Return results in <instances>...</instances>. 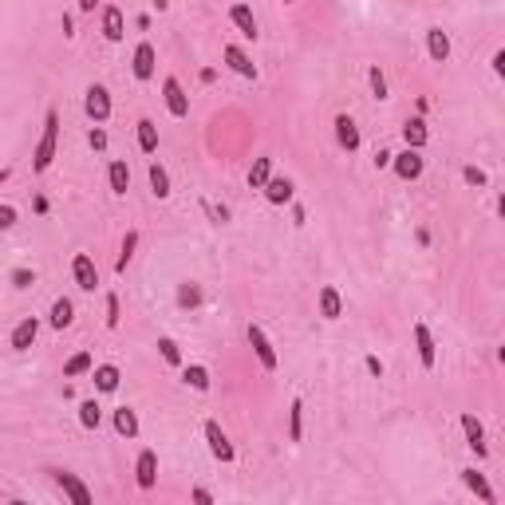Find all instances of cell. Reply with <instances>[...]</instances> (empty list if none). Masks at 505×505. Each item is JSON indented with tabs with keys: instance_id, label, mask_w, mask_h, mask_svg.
Listing matches in <instances>:
<instances>
[{
	"instance_id": "cell-1",
	"label": "cell",
	"mask_w": 505,
	"mask_h": 505,
	"mask_svg": "<svg viewBox=\"0 0 505 505\" xmlns=\"http://www.w3.org/2000/svg\"><path fill=\"white\" fill-rule=\"evenodd\" d=\"M56 142H60V115L48 111V119H43V135H40V142H36V155H32V170L36 174H43L48 166H52Z\"/></svg>"
},
{
	"instance_id": "cell-2",
	"label": "cell",
	"mask_w": 505,
	"mask_h": 505,
	"mask_svg": "<svg viewBox=\"0 0 505 505\" xmlns=\"http://www.w3.org/2000/svg\"><path fill=\"white\" fill-rule=\"evenodd\" d=\"M83 107H87V119L91 123H107L111 119V91L103 83H91L83 95Z\"/></svg>"
},
{
	"instance_id": "cell-3",
	"label": "cell",
	"mask_w": 505,
	"mask_h": 505,
	"mask_svg": "<svg viewBox=\"0 0 505 505\" xmlns=\"http://www.w3.org/2000/svg\"><path fill=\"white\" fill-rule=\"evenodd\" d=\"M162 99H166V111H170L174 119H186V115H189V95L182 91V83L174 76L162 79Z\"/></svg>"
},
{
	"instance_id": "cell-4",
	"label": "cell",
	"mask_w": 505,
	"mask_h": 505,
	"mask_svg": "<svg viewBox=\"0 0 505 505\" xmlns=\"http://www.w3.org/2000/svg\"><path fill=\"white\" fill-rule=\"evenodd\" d=\"M391 166L395 174H399L402 182H415L422 174V150H415V146H407V150H399V155H391Z\"/></svg>"
},
{
	"instance_id": "cell-5",
	"label": "cell",
	"mask_w": 505,
	"mask_h": 505,
	"mask_svg": "<svg viewBox=\"0 0 505 505\" xmlns=\"http://www.w3.org/2000/svg\"><path fill=\"white\" fill-rule=\"evenodd\" d=\"M202 430H206L209 454H214L217 462H233V458H237V450H233V442H229V438H225V430L217 427L214 419H209V422H206V427H202Z\"/></svg>"
},
{
	"instance_id": "cell-6",
	"label": "cell",
	"mask_w": 505,
	"mask_h": 505,
	"mask_svg": "<svg viewBox=\"0 0 505 505\" xmlns=\"http://www.w3.org/2000/svg\"><path fill=\"white\" fill-rule=\"evenodd\" d=\"M249 343H253V351H257V360L265 371H276V351H273V340L265 335V328L261 324H249Z\"/></svg>"
},
{
	"instance_id": "cell-7",
	"label": "cell",
	"mask_w": 505,
	"mask_h": 505,
	"mask_svg": "<svg viewBox=\"0 0 505 505\" xmlns=\"http://www.w3.org/2000/svg\"><path fill=\"white\" fill-rule=\"evenodd\" d=\"M71 276H76V284L83 292H95V284H99V269H95V261L87 257V253H76V257H71Z\"/></svg>"
},
{
	"instance_id": "cell-8",
	"label": "cell",
	"mask_w": 505,
	"mask_h": 505,
	"mask_svg": "<svg viewBox=\"0 0 505 505\" xmlns=\"http://www.w3.org/2000/svg\"><path fill=\"white\" fill-rule=\"evenodd\" d=\"M52 481H56V486H60L76 505H91V489H87L83 481L76 478V474H68V470H52Z\"/></svg>"
},
{
	"instance_id": "cell-9",
	"label": "cell",
	"mask_w": 505,
	"mask_h": 505,
	"mask_svg": "<svg viewBox=\"0 0 505 505\" xmlns=\"http://www.w3.org/2000/svg\"><path fill=\"white\" fill-rule=\"evenodd\" d=\"M135 481H138V489H155V481H158V454H155V450H142V454H138Z\"/></svg>"
},
{
	"instance_id": "cell-10",
	"label": "cell",
	"mask_w": 505,
	"mask_h": 505,
	"mask_svg": "<svg viewBox=\"0 0 505 505\" xmlns=\"http://www.w3.org/2000/svg\"><path fill=\"white\" fill-rule=\"evenodd\" d=\"M155 63H158V56H155V43H150V40H142V43L135 48V63H130L135 79H142V83H146V79L155 76Z\"/></svg>"
},
{
	"instance_id": "cell-11",
	"label": "cell",
	"mask_w": 505,
	"mask_h": 505,
	"mask_svg": "<svg viewBox=\"0 0 505 505\" xmlns=\"http://www.w3.org/2000/svg\"><path fill=\"white\" fill-rule=\"evenodd\" d=\"M222 60H225V63H229V68H233V71H237V76H241V79H257V63L249 60V56H245V52H241L237 43H225V48H222Z\"/></svg>"
},
{
	"instance_id": "cell-12",
	"label": "cell",
	"mask_w": 505,
	"mask_h": 505,
	"mask_svg": "<svg viewBox=\"0 0 505 505\" xmlns=\"http://www.w3.org/2000/svg\"><path fill=\"white\" fill-rule=\"evenodd\" d=\"M36 335H40V320L36 316H24L16 328H12V351H28L36 343Z\"/></svg>"
},
{
	"instance_id": "cell-13",
	"label": "cell",
	"mask_w": 505,
	"mask_h": 505,
	"mask_svg": "<svg viewBox=\"0 0 505 505\" xmlns=\"http://www.w3.org/2000/svg\"><path fill=\"white\" fill-rule=\"evenodd\" d=\"M229 20H233V28H237L245 40H257V16H253V9H249V4H233Z\"/></svg>"
},
{
	"instance_id": "cell-14",
	"label": "cell",
	"mask_w": 505,
	"mask_h": 505,
	"mask_svg": "<svg viewBox=\"0 0 505 505\" xmlns=\"http://www.w3.org/2000/svg\"><path fill=\"white\" fill-rule=\"evenodd\" d=\"M415 348H419V360H422V368H434V335H430V328L422 324H415Z\"/></svg>"
},
{
	"instance_id": "cell-15",
	"label": "cell",
	"mask_w": 505,
	"mask_h": 505,
	"mask_svg": "<svg viewBox=\"0 0 505 505\" xmlns=\"http://www.w3.org/2000/svg\"><path fill=\"white\" fill-rule=\"evenodd\" d=\"M427 52H430V60H434V63L450 60V36H446L442 28H430V32H427Z\"/></svg>"
},
{
	"instance_id": "cell-16",
	"label": "cell",
	"mask_w": 505,
	"mask_h": 505,
	"mask_svg": "<svg viewBox=\"0 0 505 505\" xmlns=\"http://www.w3.org/2000/svg\"><path fill=\"white\" fill-rule=\"evenodd\" d=\"M320 316H324V320H340L343 316V296L332 288V284L320 288Z\"/></svg>"
},
{
	"instance_id": "cell-17",
	"label": "cell",
	"mask_w": 505,
	"mask_h": 505,
	"mask_svg": "<svg viewBox=\"0 0 505 505\" xmlns=\"http://www.w3.org/2000/svg\"><path fill=\"white\" fill-rule=\"evenodd\" d=\"M335 138H340L343 150H360V127L348 115H335Z\"/></svg>"
},
{
	"instance_id": "cell-18",
	"label": "cell",
	"mask_w": 505,
	"mask_h": 505,
	"mask_svg": "<svg viewBox=\"0 0 505 505\" xmlns=\"http://www.w3.org/2000/svg\"><path fill=\"white\" fill-rule=\"evenodd\" d=\"M261 189H265V197L273 202V206H288V202H292V189H296V186H292L288 178H269Z\"/></svg>"
},
{
	"instance_id": "cell-19",
	"label": "cell",
	"mask_w": 505,
	"mask_h": 505,
	"mask_svg": "<svg viewBox=\"0 0 505 505\" xmlns=\"http://www.w3.org/2000/svg\"><path fill=\"white\" fill-rule=\"evenodd\" d=\"M119 368L115 363H99L95 368V391H103V395H111V391H119Z\"/></svg>"
},
{
	"instance_id": "cell-20",
	"label": "cell",
	"mask_w": 505,
	"mask_h": 505,
	"mask_svg": "<svg viewBox=\"0 0 505 505\" xmlns=\"http://www.w3.org/2000/svg\"><path fill=\"white\" fill-rule=\"evenodd\" d=\"M107 182H111V189H115L119 197L130 189V170H127V162H123V158H115V162L107 166Z\"/></svg>"
},
{
	"instance_id": "cell-21",
	"label": "cell",
	"mask_w": 505,
	"mask_h": 505,
	"mask_svg": "<svg viewBox=\"0 0 505 505\" xmlns=\"http://www.w3.org/2000/svg\"><path fill=\"white\" fill-rule=\"evenodd\" d=\"M462 486H466V489H474V494H478L481 501H489V505L497 501V494H494V489L486 486V478H481V474L474 470V466H470V470H462Z\"/></svg>"
},
{
	"instance_id": "cell-22",
	"label": "cell",
	"mask_w": 505,
	"mask_h": 505,
	"mask_svg": "<svg viewBox=\"0 0 505 505\" xmlns=\"http://www.w3.org/2000/svg\"><path fill=\"white\" fill-rule=\"evenodd\" d=\"M138 150H142V155H155V150H158V127H155V119H138Z\"/></svg>"
},
{
	"instance_id": "cell-23",
	"label": "cell",
	"mask_w": 505,
	"mask_h": 505,
	"mask_svg": "<svg viewBox=\"0 0 505 505\" xmlns=\"http://www.w3.org/2000/svg\"><path fill=\"white\" fill-rule=\"evenodd\" d=\"M123 32H127V28H123V12L115 9V4H111V9H103V36H107L111 43H119Z\"/></svg>"
},
{
	"instance_id": "cell-24",
	"label": "cell",
	"mask_w": 505,
	"mask_h": 505,
	"mask_svg": "<svg viewBox=\"0 0 505 505\" xmlns=\"http://www.w3.org/2000/svg\"><path fill=\"white\" fill-rule=\"evenodd\" d=\"M462 430H466V442L478 454H486V430H481V422L474 419V415H462Z\"/></svg>"
},
{
	"instance_id": "cell-25",
	"label": "cell",
	"mask_w": 505,
	"mask_h": 505,
	"mask_svg": "<svg viewBox=\"0 0 505 505\" xmlns=\"http://www.w3.org/2000/svg\"><path fill=\"white\" fill-rule=\"evenodd\" d=\"M76 320V304L68 296H56L52 300V328H68Z\"/></svg>"
},
{
	"instance_id": "cell-26",
	"label": "cell",
	"mask_w": 505,
	"mask_h": 505,
	"mask_svg": "<svg viewBox=\"0 0 505 505\" xmlns=\"http://www.w3.org/2000/svg\"><path fill=\"white\" fill-rule=\"evenodd\" d=\"M427 123H422V119H411V123H407V127H402V142H407V146H415V150H422V146H427Z\"/></svg>"
},
{
	"instance_id": "cell-27",
	"label": "cell",
	"mask_w": 505,
	"mask_h": 505,
	"mask_svg": "<svg viewBox=\"0 0 505 505\" xmlns=\"http://www.w3.org/2000/svg\"><path fill=\"white\" fill-rule=\"evenodd\" d=\"M95 368V360H91V351H76L68 363H63V375L68 379H79V375H87V371Z\"/></svg>"
},
{
	"instance_id": "cell-28",
	"label": "cell",
	"mask_w": 505,
	"mask_h": 505,
	"mask_svg": "<svg viewBox=\"0 0 505 505\" xmlns=\"http://www.w3.org/2000/svg\"><path fill=\"white\" fill-rule=\"evenodd\" d=\"M150 189H155V197H170V174H166L162 162H150Z\"/></svg>"
},
{
	"instance_id": "cell-29",
	"label": "cell",
	"mask_w": 505,
	"mask_h": 505,
	"mask_svg": "<svg viewBox=\"0 0 505 505\" xmlns=\"http://www.w3.org/2000/svg\"><path fill=\"white\" fill-rule=\"evenodd\" d=\"M115 430H119L123 438H138V419H135L130 407H119V411H115Z\"/></svg>"
},
{
	"instance_id": "cell-30",
	"label": "cell",
	"mask_w": 505,
	"mask_h": 505,
	"mask_svg": "<svg viewBox=\"0 0 505 505\" xmlns=\"http://www.w3.org/2000/svg\"><path fill=\"white\" fill-rule=\"evenodd\" d=\"M269 178H273V158H269V155H261L257 162H253V170H249V186H253V189H261Z\"/></svg>"
},
{
	"instance_id": "cell-31",
	"label": "cell",
	"mask_w": 505,
	"mask_h": 505,
	"mask_svg": "<svg viewBox=\"0 0 505 505\" xmlns=\"http://www.w3.org/2000/svg\"><path fill=\"white\" fill-rule=\"evenodd\" d=\"M182 379H186L194 391H209V371L202 368V363H189V368L182 371Z\"/></svg>"
},
{
	"instance_id": "cell-32",
	"label": "cell",
	"mask_w": 505,
	"mask_h": 505,
	"mask_svg": "<svg viewBox=\"0 0 505 505\" xmlns=\"http://www.w3.org/2000/svg\"><path fill=\"white\" fill-rule=\"evenodd\" d=\"M300 434H304V402L292 399V411H288V438H292V442H300Z\"/></svg>"
},
{
	"instance_id": "cell-33",
	"label": "cell",
	"mask_w": 505,
	"mask_h": 505,
	"mask_svg": "<svg viewBox=\"0 0 505 505\" xmlns=\"http://www.w3.org/2000/svg\"><path fill=\"white\" fill-rule=\"evenodd\" d=\"M99 419H103V411H99V402H95V399L79 402V422H83L87 430H95V427H99Z\"/></svg>"
},
{
	"instance_id": "cell-34",
	"label": "cell",
	"mask_w": 505,
	"mask_h": 505,
	"mask_svg": "<svg viewBox=\"0 0 505 505\" xmlns=\"http://www.w3.org/2000/svg\"><path fill=\"white\" fill-rule=\"evenodd\" d=\"M135 245H138V233L130 229L127 237H123V253H119V261H115V273H123V269L130 265V257H135Z\"/></svg>"
},
{
	"instance_id": "cell-35",
	"label": "cell",
	"mask_w": 505,
	"mask_h": 505,
	"mask_svg": "<svg viewBox=\"0 0 505 505\" xmlns=\"http://www.w3.org/2000/svg\"><path fill=\"white\" fill-rule=\"evenodd\" d=\"M368 87H371V95H375V99H387V79H383V71H379V68L368 71Z\"/></svg>"
},
{
	"instance_id": "cell-36",
	"label": "cell",
	"mask_w": 505,
	"mask_h": 505,
	"mask_svg": "<svg viewBox=\"0 0 505 505\" xmlns=\"http://www.w3.org/2000/svg\"><path fill=\"white\" fill-rule=\"evenodd\" d=\"M158 351H162V360H166V363H174V368L182 363V351H178V343H174V340H166V335L158 340Z\"/></svg>"
},
{
	"instance_id": "cell-37",
	"label": "cell",
	"mask_w": 505,
	"mask_h": 505,
	"mask_svg": "<svg viewBox=\"0 0 505 505\" xmlns=\"http://www.w3.org/2000/svg\"><path fill=\"white\" fill-rule=\"evenodd\" d=\"M197 300H202V292H197L194 284H182V288H178V304H182V308H194Z\"/></svg>"
},
{
	"instance_id": "cell-38",
	"label": "cell",
	"mask_w": 505,
	"mask_h": 505,
	"mask_svg": "<svg viewBox=\"0 0 505 505\" xmlns=\"http://www.w3.org/2000/svg\"><path fill=\"white\" fill-rule=\"evenodd\" d=\"M462 178L470 182V186H486V182H489V178H486V170H478V166H466Z\"/></svg>"
},
{
	"instance_id": "cell-39",
	"label": "cell",
	"mask_w": 505,
	"mask_h": 505,
	"mask_svg": "<svg viewBox=\"0 0 505 505\" xmlns=\"http://www.w3.org/2000/svg\"><path fill=\"white\" fill-rule=\"evenodd\" d=\"M115 324H119V296L111 292L107 296V328H115Z\"/></svg>"
},
{
	"instance_id": "cell-40",
	"label": "cell",
	"mask_w": 505,
	"mask_h": 505,
	"mask_svg": "<svg viewBox=\"0 0 505 505\" xmlns=\"http://www.w3.org/2000/svg\"><path fill=\"white\" fill-rule=\"evenodd\" d=\"M9 225H16V209H12V206H0V233L9 229Z\"/></svg>"
},
{
	"instance_id": "cell-41",
	"label": "cell",
	"mask_w": 505,
	"mask_h": 505,
	"mask_svg": "<svg viewBox=\"0 0 505 505\" xmlns=\"http://www.w3.org/2000/svg\"><path fill=\"white\" fill-rule=\"evenodd\" d=\"M87 142H91V150H107V135L99 127L91 130V135H87Z\"/></svg>"
},
{
	"instance_id": "cell-42",
	"label": "cell",
	"mask_w": 505,
	"mask_h": 505,
	"mask_svg": "<svg viewBox=\"0 0 505 505\" xmlns=\"http://www.w3.org/2000/svg\"><path fill=\"white\" fill-rule=\"evenodd\" d=\"M363 363H368V371H371V375H383V363H379L375 355H368V360H363Z\"/></svg>"
},
{
	"instance_id": "cell-43",
	"label": "cell",
	"mask_w": 505,
	"mask_h": 505,
	"mask_svg": "<svg viewBox=\"0 0 505 505\" xmlns=\"http://www.w3.org/2000/svg\"><path fill=\"white\" fill-rule=\"evenodd\" d=\"M194 501H202V505H209V501H214V494H209V489H194Z\"/></svg>"
},
{
	"instance_id": "cell-44",
	"label": "cell",
	"mask_w": 505,
	"mask_h": 505,
	"mask_svg": "<svg viewBox=\"0 0 505 505\" xmlns=\"http://www.w3.org/2000/svg\"><path fill=\"white\" fill-rule=\"evenodd\" d=\"M12 281H16V288H24V284H28V281H32V276H28V273H24V269H16V273H12Z\"/></svg>"
},
{
	"instance_id": "cell-45",
	"label": "cell",
	"mask_w": 505,
	"mask_h": 505,
	"mask_svg": "<svg viewBox=\"0 0 505 505\" xmlns=\"http://www.w3.org/2000/svg\"><path fill=\"white\" fill-rule=\"evenodd\" d=\"M375 166H391V150H375Z\"/></svg>"
},
{
	"instance_id": "cell-46",
	"label": "cell",
	"mask_w": 505,
	"mask_h": 505,
	"mask_svg": "<svg viewBox=\"0 0 505 505\" xmlns=\"http://www.w3.org/2000/svg\"><path fill=\"white\" fill-rule=\"evenodd\" d=\"M494 71H497V76L505 71V52H494Z\"/></svg>"
},
{
	"instance_id": "cell-47",
	"label": "cell",
	"mask_w": 505,
	"mask_h": 505,
	"mask_svg": "<svg viewBox=\"0 0 505 505\" xmlns=\"http://www.w3.org/2000/svg\"><path fill=\"white\" fill-rule=\"evenodd\" d=\"M95 4H99V0H79V9L83 12H95Z\"/></svg>"
},
{
	"instance_id": "cell-48",
	"label": "cell",
	"mask_w": 505,
	"mask_h": 505,
	"mask_svg": "<svg viewBox=\"0 0 505 505\" xmlns=\"http://www.w3.org/2000/svg\"><path fill=\"white\" fill-rule=\"evenodd\" d=\"M9 174H12V170H0V186H4V182H9Z\"/></svg>"
},
{
	"instance_id": "cell-49",
	"label": "cell",
	"mask_w": 505,
	"mask_h": 505,
	"mask_svg": "<svg viewBox=\"0 0 505 505\" xmlns=\"http://www.w3.org/2000/svg\"><path fill=\"white\" fill-rule=\"evenodd\" d=\"M155 4H158V9H166V4H170V0H155Z\"/></svg>"
},
{
	"instance_id": "cell-50",
	"label": "cell",
	"mask_w": 505,
	"mask_h": 505,
	"mask_svg": "<svg viewBox=\"0 0 505 505\" xmlns=\"http://www.w3.org/2000/svg\"><path fill=\"white\" fill-rule=\"evenodd\" d=\"M284 4H288V0H284Z\"/></svg>"
}]
</instances>
